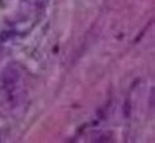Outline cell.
I'll return each instance as SVG.
<instances>
[{
  "label": "cell",
  "mask_w": 155,
  "mask_h": 143,
  "mask_svg": "<svg viewBox=\"0 0 155 143\" xmlns=\"http://www.w3.org/2000/svg\"><path fill=\"white\" fill-rule=\"evenodd\" d=\"M9 37H11V33L9 32H3L2 34H0V41H7Z\"/></svg>",
  "instance_id": "2"
},
{
  "label": "cell",
  "mask_w": 155,
  "mask_h": 143,
  "mask_svg": "<svg viewBox=\"0 0 155 143\" xmlns=\"http://www.w3.org/2000/svg\"><path fill=\"white\" fill-rule=\"evenodd\" d=\"M3 80H4V83L8 84V86H11V84H15L18 80V72L13 67L7 68L5 72H4V76H3Z\"/></svg>",
  "instance_id": "1"
}]
</instances>
